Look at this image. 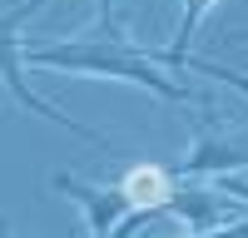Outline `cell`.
I'll list each match as a JSON object with an SVG mask.
<instances>
[{"mask_svg": "<svg viewBox=\"0 0 248 238\" xmlns=\"http://www.w3.org/2000/svg\"><path fill=\"white\" fill-rule=\"evenodd\" d=\"M124 193H129V198H144V204H164V198H169V184H164L159 169H139L129 184H124Z\"/></svg>", "mask_w": 248, "mask_h": 238, "instance_id": "6da1fadb", "label": "cell"}]
</instances>
